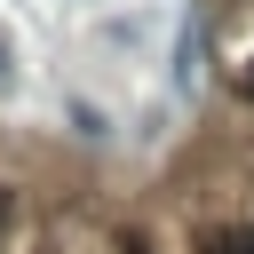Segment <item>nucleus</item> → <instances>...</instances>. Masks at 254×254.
<instances>
[{
    "label": "nucleus",
    "instance_id": "7ed1b4c3",
    "mask_svg": "<svg viewBox=\"0 0 254 254\" xmlns=\"http://www.w3.org/2000/svg\"><path fill=\"white\" fill-rule=\"evenodd\" d=\"M246 87H254V71H246Z\"/></svg>",
    "mask_w": 254,
    "mask_h": 254
},
{
    "label": "nucleus",
    "instance_id": "20e7f679",
    "mask_svg": "<svg viewBox=\"0 0 254 254\" xmlns=\"http://www.w3.org/2000/svg\"><path fill=\"white\" fill-rule=\"evenodd\" d=\"M0 214H8V198H0Z\"/></svg>",
    "mask_w": 254,
    "mask_h": 254
},
{
    "label": "nucleus",
    "instance_id": "f03ea898",
    "mask_svg": "<svg viewBox=\"0 0 254 254\" xmlns=\"http://www.w3.org/2000/svg\"><path fill=\"white\" fill-rule=\"evenodd\" d=\"M206 254H254V230H246V222H238V230H214Z\"/></svg>",
    "mask_w": 254,
    "mask_h": 254
},
{
    "label": "nucleus",
    "instance_id": "f257e3e1",
    "mask_svg": "<svg viewBox=\"0 0 254 254\" xmlns=\"http://www.w3.org/2000/svg\"><path fill=\"white\" fill-rule=\"evenodd\" d=\"M198 79H206V16H190L175 48V87H198Z\"/></svg>",
    "mask_w": 254,
    "mask_h": 254
}]
</instances>
